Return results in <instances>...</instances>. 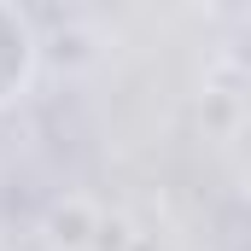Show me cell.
I'll use <instances>...</instances> for the list:
<instances>
[{
    "instance_id": "6da1fadb",
    "label": "cell",
    "mask_w": 251,
    "mask_h": 251,
    "mask_svg": "<svg viewBox=\"0 0 251 251\" xmlns=\"http://www.w3.org/2000/svg\"><path fill=\"white\" fill-rule=\"evenodd\" d=\"M35 70H41V35H35L29 12L0 0V111L29 94Z\"/></svg>"
}]
</instances>
